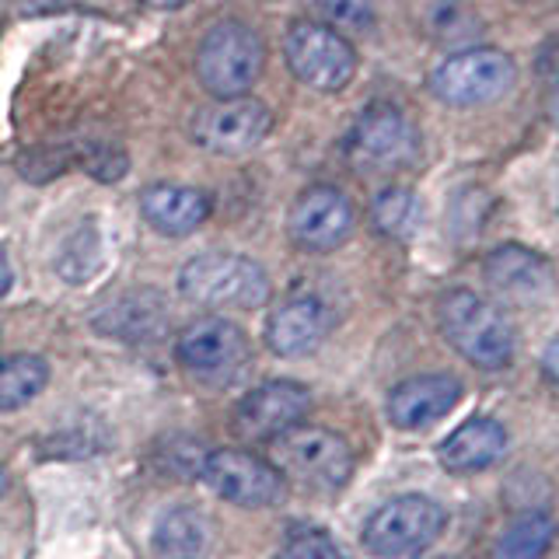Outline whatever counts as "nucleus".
Segmentation results:
<instances>
[{
  "label": "nucleus",
  "instance_id": "ddd939ff",
  "mask_svg": "<svg viewBox=\"0 0 559 559\" xmlns=\"http://www.w3.org/2000/svg\"><path fill=\"white\" fill-rule=\"evenodd\" d=\"M311 409V395L297 381H266L238 402L235 430L252 441H273L284 430L297 427Z\"/></svg>",
  "mask_w": 559,
  "mask_h": 559
},
{
  "label": "nucleus",
  "instance_id": "4be33fe9",
  "mask_svg": "<svg viewBox=\"0 0 559 559\" xmlns=\"http://www.w3.org/2000/svg\"><path fill=\"white\" fill-rule=\"evenodd\" d=\"M419 200L416 192L406 186H389L381 189L374 203H371V221L384 238H395V241H406L416 235L419 227Z\"/></svg>",
  "mask_w": 559,
  "mask_h": 559
},
{
  "label": "nucleus",
  "instance_id": "39448f33",
  "mask_svg": "<svg viewBox=\"0 0 559 559\" xmlns=\"http://www.w3.org/2000/svg\"><path fill=\"white\" fill-rule=\"evenodd\" d=\"M284 60L290 74L311 92L340 95L357 78V52L340 32L322 22H294L284 35Z\"/></svg>",
  "mask_w": 559,
  "mask_h": 559
},
{
  "label": "nucleus",
  "instance_id": "4468645a",
  "mask_svg": "<svg viewBox=\"0 0 559 559\" xmlns=\"http://www.w3.org/2000/svg\"><path fill=\"white\" fill-rule=\"evenodd\" d=\"M332 332V311L319 297L297 294L280 305L266 322V343L280 357L314 354Z\"/></svg>",
  "mask_w": 559,
  "mask_h": 559
},
{
  "label": "nucleus",
  "instance_id": "f03ea898",
  "mask_svg": "<svg viewBox=\"0 0 559 559\" xmlns=\"http://www.w3.org/2000/svg\"><path fill=\"white\" fill-rule=\"evenodd\" d=\"M441 329L468 364L486 371H497L514 357V329L507 314L472 290H451L441 297Z\"/></svg>",
  "mask_w": 559,
  "mask_h": 559
},
{
  "label": "nucleus",
  "instance_id": "bb28decb",
  "mask_svg": "<svg viewBox=\"0 0 559 559\" xmlns=\"http://www.w3.org/2000/svg\"><path fill=\"white\" fill-rule=\"evenodd\" d=\"M140 4H147V8H154V11H175V8L189 4V0H140Z\"/></svg>",
  "mask_w": 559,
  "mask_h": 559
},
{
  "label": "nucleus",
  "instance_id": "5701e85b",
  "mask_svg": "<svg viewBox=\"0 0 559 559\" xmlns=\"http://www.w3.org/2000/svg\"><path fill=\"white\" fill-rule=\"evenodd\" d=\"M552 518L546 511L521 514L511 528L497 538L493 559H542L552 546Z\"/></svg>",
  "mask_w": 559,
  "mask_h": 559
},
{
  "label": "nucleus",
  "instance_id": "6e6552de",
  "mask_svg": "<svg viewBox=\"0 0 559 559\" xmlns=\"http://www.w3.org/2000/svg\"><path fill=\"white\" fill-rule=\"evenodd\" d=\"M448 524L441 503L430 497H395L367 518L364 524V549L378 559H402L419 549L433 546Z\"/></svg>",
  "mask_w": 559,
  "mask_h": 559
},
{
  "label": "nucleus",
  "instance_id": "cd10ccee",
  "mask_svg": "<svg viewBox=\"0 0 559 559\" xmlns=\"http://www.w3.org/2000/svg\"><path fill=\"white\" fill-rule=\"evenodd\" d=\"M556 349H559V343L552 340L549 349H546V378H549V381H556Z\"/></svg>",
  "mask_w": 559,
  "mask_h": 559
},
{
  "label": "nucleus",
  "instance_id": "423d86ee",
  "mask_svg": "<svg viewBox=\"0 0 559 559\" xmlns=\"http://www.w3.org/2000/svg\"><path fill=\"white\" fill-rule=\"evenodd\" d=\"M276 472L311 489H340L354 472V451L325 427H290L273 437Z\"/></svg>",
  "mask_w": 559,
  "mask_h": 559
},
{
  "label": "nucleus",
  "instance_id": "b1692460",
  "mask_svg": "<svg viewBox=\"0 0 559 559\" xmlns=\"http://www.w3.org/2000/svg\"><path fill=\"white\" fill-rule=\"evenodd\" d=\"M319 11L332 32H340L343 39L346 35H360L374 25V8L371 0H319Z\"/></svg>",
  "mask_w": 559,
  "mask_h": 559
},
{
  "label": "nucleus",
  "instance_id": "aec40b11",
  "mask_svg": "<svg viewBox=\"0 0 559 559\" xmlns=\"http://www.w3.org/2000/svg\"><path fill=\"white\" fill-rule=\"evenodd\" d=\"M162 305H157L154 294H130L116 301L105 314H98V329L102 332H112V336H122V340H147V336H157V329H162Z\"/></svg>",
  "mask_w": 559,
  "mask_h": 559
},
{
  "label": "nucleus",
  "instance_id": "7ed1b4c3",
  "mask_svg": "<svg viewBox=\"0 0 559 559\" xmlns=\"http://www.w3.org/2000/svg\"><path fill=\"white\" fill-rule=\"evenodd\" d=\"M266 67V46L245 22H217L197 49V78L214 98L249 95Z\"/></svg>",
  "mask_w": 559,
  "mask_h": 559
},
{
  "label": "nucleus",
  "instance_id": "dca6fc26",
  "mask_svg": "<svg viewBox=\"0 0 559 559\" xmlns=\"http://www.w3.org/2000/svg\"><path fill=\"white\" fill-rule=\"evenodd\" d=\"M462 384L451 374H419L402 381L389 395V419L402 430H424L454 409Z\"/></svg>",
  "mask_w": 559,
  "mask_h": 559
},
{
  "label": "nucleus",
  "instance_id": "6ab92c4d",
  "mask_svg": "<svg viewBox=\"0 0 559 559\" xmlns=\"http://www.w3.org/2000/svg\"><path fill=\"white\" fill-rule=\"evenodd\" d=\"M154 559H203L210 549V524L192 507L168 511L151 535Z\"/></svg>",
  "mask_w": 559,
  "mask_h": 559
},
{
  "label": "nucleus",
  "instance_id": "f257e3e1",
  "mask_svg": "<svg viewBox=\"0 0 559 559\" xmlns=\"http://www.w3.org/2000/svg\"><path fill=\"white\" fill-rule=\"evenodd\" d=\"M186 301L214 311H252L270 301V276L249 255L206 252L189 259L179 273Z\"/></svg>",
  "mask_w": 559,
  "mask_h": 559
},
{
  "label": "nucleus",
  "instance_id": "20e7f679",
  "mask_svg": "<svg viewBox=\"0 0 559 559\" xmlns=\"http://www.w3.org/2000/svg\"><path fill=\"white\" fill-rule=\"evenodd\" d=\"M346 162L364 175H392L419 157V133L413 119L389 102H374L354 119L343 140Z\"/></svg>",
  "mask_w": 559,
  "mask_h": 559
},
{
  "label": "nucleus",
  "instance_id": "9b49d317",
  "mask_svg": "<svg viewBox=\"0 0 559 559\" xmlns=\"http://www.w3.org/2000/svg\"><path fill=\"white\" fill-rule=\"evenodd\" d=\"M200 472L221 500L238 507H273L287 493V479L280 476L276 465L241 448L210 451Z\"/></svg>",
  "mask_w": 559,
  "mask_h": 559
},
{
  "label": "nucleus",
  "instance_id": "0eeeda50",
  "mask_svg": "<svg viewBox=\"0 0 559 559\" xmlns=\"http://www.w3.org/2000/svg\"><path fill=\"white\" fill-rule=\"evenodd\" d=\"M518 81L514 60L500 49H462L433 67L430 92L454 109H476L503 98Z\"/></svg>",
  "mask_w": 559,
  "mask_h": 559
},
{
  "label": "nucleus",
  "instance_id": "1a4fd4ad",
  "mask_svg": "<svg viewBox=\"0 0 559 559\" xmlns=\"http://www.w3.org/2000/svg\"><path fill=\"white\" fill-rule=\"evenodd\" d=\"M175 357L189 378L203 384H231L252 364L249 336L227 319H200L179 332Z\"/></svg>",
  "mask_w": 559,
  "mask_h": 559
},
{
  "label": "nucleus",
  "instance_id": "2eb2a0df",
  "mask_svg": "<svg viewBox=\"0 0 559 559\" xmlns=\"http://www.w3.org/2000/svg\"><path fill=\"white\" fill-rule=\"evenodd\" d=\"M486 284L514 305H542L552 294V266L538 252L503 245L486 259Z\"/></svg>",
  "mask_w": 559,
  "mask_h": 559
},
{
  "label": "nucleus",
  "instance_id": "a878e982",
  "mask_svg": "<svg viewBox=\"0 0 559 559\" xmlns=\"http://www.w3.org/2000/svg\"><path fill=\"white\" fill-rule=\"evenodd\" d=\"M11 280H14V273H11V262H8V252L0 249V297H4L8 290H11Z\"/></svg>",
  "mask_w": 559,
  "mask_h": 559
},
{
  "label": "nucleus",
  "instance_id": "c85d7f7f",
  "mask_svg": "<svg viewBox=\"0 0 559 559\" xmlns=\"http://www.w3.org/2000/svg\"><path fill=\"white\" fill-rule=\"evenodd\" d=\"M4 486H8V476H4V468H0V493H4Z\"/></svg>",
  "mask_w": 559,
  "mask_h": 559
},
{
  "label": "nucleus",
  "instance_id": "9d476101",
  "mask_svg": "<svg viewBox=\"0 0 559 559\" xmlns=\"http://www.w3.org/2000/svg\"><path fill=\"white\" fill-rule=\"evenodd\" d=\"M273 130V112L252 95L217 98L192 116V140L221 157H238L255 151Z\"/></svg>",
  "mask_w": 559,
  "mask_h": 559
},
{
  "label": "nucleus",
  "instance_id": "a211bd4d",
  "mask_svg": "<svg viewBox=\"0 0 559 559\" xmlns=\"http://www.w3.org/2000/svg\"><path fill=\"white\" fill-rule=\"evenodd\" d=\"M503 451H507V430L489 416L465 419V424L437 448L441 465L448 472H479L486 465H493Z\"/></svg>",
  "mask_w": 559,
  "mask_h": 559
},
{
  "label": "nucleus",
  "instance_id": "f3484780",
  "mask_svg": "<svg viewBox=\"0 0 559 559\" xmlns=\"http://www.w3.org/2000/svg\"><path fill=\"white\" fill-rule=\"evenodd\" d=\"M140 214L154 231L182 238L192 235L210 217V197L192 186H168L157 182L140 192Z\"/></svg>",
  "mask_w": 559,
  "mask_h": 559
},
{
  "label": "nucleus",
  "instance_id": "f8f14e48",
  "mask_svg": "<svg viewBox=\"0 0 559 559\" xmlns=\"http://www.w3.org/2000/svg\"><path fill=\"white\" fill-rule=\"evenodd\" d=\"M354 203L336 186H311L294 200L287 231L297 249L305 252H332L354 231Z\"/></svg>",
  "mask_w": 559,
  "mask_h": 559
},
{
  "label": "nucleus",
  "instance_id": "412c9836",
  "mask_svg": "<svg viewBox=\"0 0 559 559\" xmlns=\"http://www.w3.org/2000/svg\"><path fill=\"white\" fill-rule=\"evenodd\" d=\"M49 381V367L43 357L32 354H17L0 360V413L22 409L25 402H32L46 389Z\"/></svg>",
  "mask_w": 559,
  "mask_h": 559
},
{
  "label": "nucleus",
  "instance_id": "393cba45",
  "mask_svg": "<svg viewBox=\"0 0 559 559\" xmlns=\"http://www.w3.org/2000/svg\"><path fill=\"white\" fill-rule=\"evenodd\" d=\"M276 559H343V552L336 542H332V535L319 528H301L287 535Z\"/></svg>",
  "mask_w": 559,
  "mask_h": 559
}]
</instances>
